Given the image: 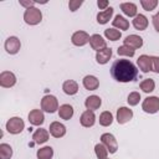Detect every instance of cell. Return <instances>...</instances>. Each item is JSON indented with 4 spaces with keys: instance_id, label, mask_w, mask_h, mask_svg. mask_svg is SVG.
Wrapping results in <instances>:
<instances>
[{
    "instance_id": "obj_32",
    "label": "cell",
    "mask_w": 159,
    "mask_h": 159,
    "mask_svg": "<svg viewBox=\"0 0 159 159\" xmlns=\"http://www.w3.org/2000/svg\"><path fill=\"white\" fill-rule=\"evenodd\" d=\"M94 153H96V157L98 159H107V155H108V149L102 144V143H98L94 145Z\"/></svg>"
},
{
    "instance_id": "obj_37",
    "label": "cell",
    "mask_w": 159,
    "mask_h": 159,
    "mask_svg": "<svg viewBox=\"0 0 159 159\" xmlns=\"http://www.w3.org/2000/svg\"><path fill=\"white\" fill-rule=\"evenodd\" d=\"M82 4H83L82 0H71V1L68 2V7H70L71 11H76Z\"/></svg>"
},
{
    "instance_id": "obj_8",
    "label": "cell",
    "mask_w": 159,
    "mask_h": 159,
    "mask_svg": "<svg viewBox=\"0 0 159 159\" xmlns=\"http://www.w3.org/2000/svg\"><path fill=\"white\" fill-rule=\"evenodd\" d=\"M16 83V76L11 71H2L0 73V86L4 88H10L15 86Z\"/></svg>"
},
{
    "instance_id": "obj_26",
    "label": "cell",
    "mask_w": 159,
    "mask_h": 159,
    "mask_svg": "<svg viewBox=\"0 0 159 159\" xmlns=\"http://www.w3.org/2000/svg\"><path fill=\"white\" fill-rule=\"evenodd\" d=\"M112 25L119 30H128L129 29V21L120 15H116L114 20L112 21Z\"/></svg>"
},
{
    "instance_id": "obj_10",
    "label": "cell",
    "mask_w": 159,
    "mask_h": 159,
    "mask_svg": "<svg viewBox=\"0 0 159 159\" xmlns=\"http://www.w3.org/2000/svg\"><path fill=\"white\" fill-rule=\"evenodd\" d=\"M133 117V111L127 107H120L117 109V122L119 124H124L129 122Z\"/></svg>"
},
{
    "instance_id": "obj_27",
    "label": "cell",
    "mask_w": 159,
    "mask_h": 159,
    "mask_svg": "<svg viewBox=\"0 0 159 159\" xmlns=\"http://www.w3.org/2000/svg\"><path fill=\"white\" fill-rule=\"evenodd\" d=\"M139 86H140V89H142L143 92L150 93V92H153L154 88H155V82H154L152 78H145V80H143V81L140 82Z\"/></svg>"
},
{
    "instance_id": "obj_14",
    "label": "cell",
    "mask_w": 159,
    "mask_h": 159,
    "mask_svg": "<svg viewBox=\"0 0 159 159\" xmlns=\"http://www.w3.org/2000/svg\"><path fill=\"white\" fill-rule=\"evenodd\" d=\"M29 122L32 125H41L45 122V116L41 109H32L29 113Z\"/></svg>"
},
{
    "instance_id": "obj_23",
    "label": "cell",
    "mask_w": 159,
    "mask_h": 159,
    "mask_svg": "<svg viewBox=\"0 0 159 159\" xmlns=\"http://www.w3.org/2000/svg\"><path fill=\"white\" fill-rule=\"evenodd\" d=\"M112 15H113V7L109 6V7H107L106 10L99 11V12L97 14V22L101 24V25H104V24H107V22L111 20Z\"/></svg>"
},
{
    "instance_id": "obj_34",
    "label": "cell",
    "mask_w": 159,
    "mask_h": 159,
    "mask_svg": "<svg viewBox=\"0 0 159 159\" xmlns=\"http://www.w3.org/2000/svg\"><path fill=\"white\" fill-rule=\"evenodd\" d=\"M140 101V93L139 92H132L128 94V98H127V102L129 106H137Z\"/></svg>"
},
{
    "instance_id": "obj_6",
    "label": "cell",
    "mask_w": 159,
    "mask_h": 159,
    "mask_svg": "<svg viewBox=\"0 0 159 159\" xmlns=\"http://www.w3.org/2000/svg\"><path fill=\"white\" fill-rule=\"evenodd\" d=\"M101 142H102V144L108 149V152H109L111 154H114V153L117 152V149H118V143H117V139L114 138L113 134H111V133H103V134L101 135Z\"/></svg>"
},
{
    "instance_id": "obj_16",
    "label": "cell",
    "mask_w": 159,
    "mask_h": 159,
    "mask_svg": "<svg viewBox=\"0 0 159 159\" xmlns=\"http://www.w3.org/2000/svg\"><path fill=\"white\" fill-rule=\"evenodd\" d=\"M123 42H124V45H127V46H129L134 50L140 48L143 46V39L138 35H129L123 40Z\"/></svg>"
},
{
    "instance_id": "obj_2",
    "label": "cell",
    "mask_w": 159,
    "mask_h": 159,
    "mask_svg": "<svg viewBox=\"0 0 159 159\" xmlns=\"http://www.w3.org/2000/svg\"><path fill=\"white\" fill-rule=\"evenodd\" d=\"M24 20L27 25H37L42 20V12L37 7H29L24 12Z\"/></svg>"
},
{
    "instance_id": "obj_29",
    "label": "cell",
    "mask_w": 159,
    "mask_h": 159,
    "mask_svg": "<svg viewBox=\"0 0 159 159\" xmlns=\"http://www.w3.org/2000/svg\"><path fill=\"white\" fill-rule=\"evenodd\" d=\"M104 36H106V39H108L111 41H117L122 37V32L119 30H116V29H106Z\"/></svg>"
},
{
    "instance_id": "obj_35",
    "label": "cell",
    "mask_w": 159,
    "mask_h": 159,
    "mask_svg": "<svg viewBox=\"0 0 159 159\" xmlns=\"http://www.w3.org/2000/svg\"><path fill=\"white\" fill-rule=\"evenodd\" d=\"M140 5L143 6L144 10L152 11V10H154V9L157 7L158 1H157V0H142V1H140Z\"/></svg>"
},
{
    "instance_id": "obj_1",
    "label": "cell",
    "mask_w": 159,
    "mask_h": 159,
    "mask_svg": "<svg viewBox=\"0 0 159 159\" xmlns=\"http://www.w3.org/2000/svg\"><path fill=\"white\" fill-rule=\"evenodd\" d=\"M111 75L116 81L127 83L137 78L138 70L132 61L125 60V58H119L113 62L111 67Z\"/></svg>"
},
{
    "instance_id": "obj_15",
    "label": "cell",
    "mask_w": 159,
    "mask_h": 159,
    "mask_svg": "<svg viewBox=\"0 0 159 159\" xmlns=\"http://www.w3.org/2000/svg\"><path fill=\"white\" fill-rule=\"evenodd\" d=\"M48 129H50V134L55 138H61L66 134V127L60 122H52Z\"/></svg>"
},
{
    "instance_id": "obj_22",
    "label": "cell",
    "mask_w": 159,
    "mask_h": 159,
    "mask_svg": "<svg viewBox=\"0 0 159 159\" xmlns=\"http://www.w3.org/2000/svg\"><path fill=\"white\" fill-rule=\"evenodd\" d=\"M133 26L139 30V31H144L148 27V19L145 15L143 14H138L134 19H133Z\"/></svg>"
},
{
    "instance_id": "obj_5",
    "label": "cell",
    "mask_w": 159,
    "mask_h": 159,
    "mask_svg": "<svg viewBox=\"0 0 159 159\" xmlns=\"http://www.w3.org/2000/svg\"><path fill=\"white\" fill-rule=\"evenodd\" d=\"M142 109L145 112V113H149V114H154L159 111V98L155 97V96H152V97H147L143 103H142Z\"/></svg>"
},
{
    "instance_id": "obj_3",
    "label": "cell",
    "mask_w": 159,
    "mask_h": 159,
    "mask_svg": "<svg viewBox=\"0 0 159 159\" xmlns=\"http://www.w3.org/2000/svg\"><path fill=\"white\" fill-rule=\"evenodd\" d=\"M58 101L52 94H46L41 99V109L47 113H53L58 109Z\"/></svg>"
},
{
    "instance_id": "obj_30",
    "label": "cell",
    "mask_w": 159,
    "mask_h": 159,
    "mask_svg": "<svg viewBox=\"0 0 159 159\" xmlns=\"http://www.w3.org/2000/svg\"><path fill=\"white\" fill-rule=\"evenodd\" d=\"M11 155H12V148L6 143H1L0 144V159H10Z\"/></svg>"
},
{
    "instance_id": "obj_18",
    "label": "cell",
    "mask_w": 159,
    "mask_h": 159,
    "mask_svg": "<svg viewBox=\"0 0 159 159\" xmlns=\"http://www.w3.org/2000/svg\"><path fill=\"white\" fill-rule=\"evenodd\" d=\"M111 57H112V48L111 47H106V48H103V50H101L96 53V61L99 65L107 63Z\"/></svg>"
},
{
    "instance_id": "obj_21",
    "label": "cell",
    "mask_w": 159,
    "mask_h": 159,
    "mask_svg": "<svg viewBox=\"0 0 159 159\" xmlns=\"http://www.w3.org/2000/svg\"><path fill=\"white\" fill-rule=\"evenodd\" d=\"M32 139L37 144H43V143H46L48 140V132L46 129H43V128H39L32 134Z\"/></svg>"
},
{
    "instance_id": "obj_17",
    "label": "cell",
    "mask_w": 159,
    "mask_h": 159,
    "mask_svg": "<svg viewBox=\"0 0 159 159\" xmlns=\"http://www.w3.org/2000/svg\"><path fill=\"white\" fill-rule=\"evenodd\" d=\"M101 104H102V99H101V97H98V96H96V94L87 97L86 101H84V106H86V108L89 109V111H96V109H98V108L101 107Z\"/></svg>"
},
{
    "instance_id": "obj_36",
    "label": "cell",
    "mask_w": 159,
    "mask_h": 159,
    "mask_svg": "<svg viewBox=\"0 0 159 159\" xmlns=\"http://www.w3.org/2000/svg\"><path fill=\"white\" fill-rule=\"evenodd\" d=\"M150 57H152V71L159 73V57L158 56H150Z\"/></svg>"
},
{
    "instance_id": "obj_24",
    "label": "cell",
    "mask_w": 159,
    "mask_h": 159,
    "mask_svg": "<svg viewBox=\"0 0 159 159\" xmlns=\"http://www.w3.org/2000/svg\"><path fill=\"white\" fill-rule=\"evenodd\" d=\"M120 10L129 17H135L138 14H137V5L133 4V2H122L120 4Z\"/></svg>"
},
{
    "instance_id": "obj_9",
    "label": "cell",
    "mask_w": 159,
    "mask_h": 159,
    "mask_svg": "<svg viewBox=\"0 0 159 159\" xmlns=\"http://www.w3.org/2000/svg\"><path fill=\"white\" fill-rule=\"evenodd\" d=\"M89 39H91V36H89L86 31L80 30V31H76V32L72 35L71 41H72V43H73L75 46H84L86 43L89 42Z\"/></svg>"
},
{
    "instance_id": "obj_40",
    "label": "cell",
    "mask_w": 159,
    "mask_h": 159,
    "mask_svg": "<svg viewBox=\"0 0 159 159\" xmlns=\"http://www.w3.org/2000/svg\"><path fill=\"white\" fill-rule=\"evenodd\" d=\"M97 5H98V7H99L101 10H103V9L106 10L107 6L109 5V2H108L107 0H98V1H97Z\"/></svg>"
},
{
    "instance_id": "obj_28",
    "label": "cell",
    "mask_w": 159,
    "mask_h": 159,
    "mask_svg": "<svg viewBox=\"0 0 159 159\" xmlns=\"http://www.w3.org/2000/svg\"><path fill=\"white\" fill-rule=\"evenodd\" d=\"M112 122H113V116L109 111H104L101 113V116H99V124L101 125L108 127L112 124Z\"/></svg>"
},
{
    "instance_id": "obj_38",
    "label": "cell",
    "mask_w": 159,
    "mask_h": 159,
    "mask_svg": "<svg viewBox=\"0 0 159 159\" xmlns=\"http://www.w3.org/2000/svg\"><path fill=\"white\" fill-rule=\"evenodd\" d=\"M152 21H153V26H154V29L159 32V11L152 17Z\"/></svg>"
},
{
    "instance_id": "obj_19",
    "label": "cell",
    "mask_w": 159,
    "mask_h": 159,
    "mask_svg": "<svg viewBox=\"0 0 159 159\" xmlns=\"http://www.w3.org/2000/svg\"><path fill=\"white\" fill-rule=\"evenodd\" d=\"M83 87L88 91H94L98 88L99 86V81L96 76H92V75H87L84 78H83Z\"/></svg>"
},
{
    "instance_id": "obj_39",
    "label": "cell",
    "mask_w": 159,
    "mask_h": 159,
    "mask_svg": "<svg viewBox=\"0 0 159 159\" xmlns=\"http://www.w3.org/2000/svg\"><path fill=\"white\" fill-rule=\"evenodd\" d=\"M35 4H36V1H34V0H31V1H22V0H20V5H21V6H25L26 9L34 7Z\"/></svg>"
},
{
    "instance_id": "obj_25",
    "label": "cell",
    "mask_w": 159,
    "mask_h": 159,
    "mask_svg": "<svg viewBox=\"0 0 159 159\" xmlns=\"http://www.w3.org/2000/svg\"><path fill=\"white\" fill-rule=\"evenodd\" d=\"M58 116H60V118H62L65 120L71 119L72 116H73V107L71 104H62V106H60Z\"/></svg>"
},
{
    "instance_id": "obj_11",
    "label": "cell",
    "mask_w": 159,
    "mask_h": 159,
    "mask_svg": "<svg viewBox=\"0 0 159 159\" xmlns=\"http://www.w3.org/2000/svg\"><path fill=\"white\" fill-rule=\"evenodd\" d=\"M137 65L143 73H148L152 71V57L148 55H140L137 60Z\"/></svg>"
},
{
    "instance_id": "obj_4",
    "label": "cell",
    "mask_w": 159,
    "mask_h": 159,
    "mask_svg": "<svg viewBox=\"0 0 159 159\" xmlns=\"http://www.w3.org/2000/svg\"><path fill=\"white\" fill-rule=\"evenodd\" d=\"M24 128H25V123L19 117H12L6 122V130L11 134H19L24 130Z\"/></svg>"
},
{
    "instance_id": "obj_33",
    "label": "cell",
    "mask_w": 159,
    "mask_h": 159,
    "mask_svg": "<svg viewBox=\"0 0 159 159\" xmlns=\"http://www.w3.org/2000/svg\"><path fill=\"white\" fill-rule=\"evenodd\" d=\"M117 52H118V55H119V56L133 57V56H134V53H135V50H134V48H132V47H129V46H127V45H123V46L118 47Z\"/></svg>"
},
{
    "instance_id": "obj_31",
    "label": "cell",
    "mask_w": 159,
    "mask_h": 159,
    "mask_svg": "<svg viewBox=\"0 0 159 159\" xmlns=\"http://www.w3.org/2000/svg\"><path fill=\"white\" fill-rule=\"evenodd\" d=\"M53 155V149L51 147H43L37 150V158L39 159H51Z\"/></svg>"
},
{
    "instance_id": "obj_13",
    "label": "cell",
    "mask_w": 159,
    "mask_h": 159,
    "mask_svg": "<svg viewBox=\"0 0 159 159\" xmlns=\"http://www.w3.org/2000/svg\"><path fill=\"white\" fill-rule=\"evenodd\" d=\"M89 45H91V47H92L93 50H96L97 52L107 47L106 40H104L101 35H98V34H94V35L91 36V39H89Z\"/></svg>"
},
{
    "instance_id": "obj_12",
    "label": "cell",
    "mask_w": 159,
    "mask_h": 159,
    "mask_svg": "<svg viewBox=\"0 0 159 159\" xmlns=\"http://www.w3.org/2000/svg\"><path fill=\"white\" fill-rule=\"evenodd\" d=\"M80 122H81V125L84 127V128H89V127H93L94 122H96V116L93 113V111H84L82 114H81V118H80Z\"/></svg>"
},
{
    "instance_id": "obj_7",
    "label": "cell",
    "mask_w": 159,
    "mask_h": 159,
    "mask_svg": "<svg viewBox=\"0 0 159 159\" xmlns=\"http://www.w3.org/2000/svg\"><path fill=\"white\" fill-rule=\"evenodd\" d=\"M4 47L6 50L7 53L10 55H16L19 51H20V47H21V42L20 40L16 37V36H10L6 39L5 43H4Z\"/></svg>"
},
{
    "instance_id": "obj_20",
    "label": "cell",
    "mask_w": 159,
    "mask_h": 159,
    "mask_svg": "<svg viewBox=\"0 0 159 159\" xmlns=\"http://www.w3.org/2000/svg\"><path fill=\"white\" fill-rule=\"evenodd\" d=\"M62 89H63V92L66 94L73 96V94H76L78 92V83L76 81H73V80H67V81L63 82Z\"/></svg>"
}]
</instances>
